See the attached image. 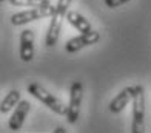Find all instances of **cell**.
Returning <instances> with one entry per match:
<instances>
[{
    "label": "cell",
    "instance_id": "cell-1",
    "mask_svg": "<svg viewBox=\"0 0 151 133\" xmlns=\"http://www.w3.org/2000/svg\"><path fill=\"white\" fill-rule=\"evenodd\" d=\"M73 0H57V5L54 6V12L51 16V23L50 28L46 31V37H45V44L46 47H54L59 40L60 31H62V23H63V19L68 12Z\"/></svg>",
    "mask_w": 151,
    "mask_h": 133
},
{
    "label": "cell",
    "instance_id": "cell-2",
    "mask_svg": "<svg viewBox=\"0 0 151 133\" xmlns=\"http://www.w3.org/2000/svg\"><path fill=\"white\" fill-rule=\"evenodd\" d=\"M26 90H28V93L31 96H34L36 99H39L43 105H46L51 111H54V113H57V115H66V105H65V104L62 102L59 97L51 94L48 90H45L40 84L31 82V84H28Z\"/></svg>",
    "mask_w": 151,
    "mask_h": 133
},
{
    "label": "cell",
    "instance_id": "cell-3",
    "mask_svg": "<svg viewBox=\"0 0 151 133\" xmlns=\"http://www.w3.org/2000/svg\"><path fill=\"white\" fill-rule=\"evenodd\" d=\"M136 92L133 96V122L131 132L133 133H143L145 132V90L142 85H134Z\"/></svg>",
    "mask_w": 151,
    "mask_h": 133
},
{
    "label": "cell",
    "instance_id": "cell-4",
    "mask_svg": "<svg viewBox=\"0 0 151 133\" xmlns=\"http://www.w3.org/2000/svg\"><path fill=\"white\" fill-rule=\"evenodd\" d=\"M83 99V84L80 81H74L70 88V102L66 105V121L76 124L80 115V105Z\"/></svg>",
    "mask_w": 151,
    "mask_h": 133
},
{
    "label": "cell",
    "instance_id": "cell-5",
    "mask_svg": "<svg viewBox=\"0 0 151 133\" xmlns=\"http://www.w3.org/2000/svg\"><path fill=\"white\" fill-rule=\"evenodd\" d=\"M52 12H54V6L52 5L42 6V8H31V9L12 14V16H11V23L14 26H22V25H26L29 22H34V20L51 17Z\"/></svg>",
    "mask_w": 151,
    "mask_h": 133
},
{
    "label": "cell",
    "instance_id": "cell-6",
    "mask_svg": "<svg viewBox=\"0 0 151 133\" xmlns=\"http://www.w3.org/2000/svg\"><path fill=\"white\" fill-rule=\"evenodd\" d=\"M99 40H100V33L99 31L91 30L88 33H80V36H76L65 44V51L70 53V54L77 53V51L83 50L86 47H91L94 44H97Z\"/></svg>",
    "mask_w": 151,
    "mask_h": 133
},
{
    "label": "cell",
    "instance_id": "cell-7",
    "mask_svg": "<svg viewBox=\"0 0 151 133\" xmlns=\"http://www.w3.org/2000/svg\"><path fill=\"white\" fill-rule=\"evenodd\" d=\"M34 31L26 28L20 33V50L19 56L23 62H31L34 59Z\"/></svg>",
    "mask_w": 151,
    "mask_h": 133
},
{
    "label": "cell",
    "instance_id": "cell-8",
    "mask_svg": "<svg viewBox=\"0 0 151 133\" xmlns=\"http://www.w3.org/2000/svg\"><path fill=\"white\" fill-rule=\"evenodd\" d=\"M29 110H31V104H29L28 101H25V99L19 101V104H17L16 108H14V113L11 115L9 121H8L9 130L17 132V130L22 129V125H23V122H25V118L28 116Z\"/></svg>",
    "mask_w": 151,
    "mask_h": 133
},
{
    "label": "cell",
    "instance_id": "cell-9",
    "mask_svg": "<svg viewBox=\"0 0 151 133\" xmlns=\"http://www.w3.org/2000/svg\"><path fill=\"white\" fill-rule=\"evenodd\" d=\"M136 92V87H125L119 94H116V97L109 102V111L111 113H120V111L128 105L129 101H133V96Z\"/></svg>",
    "mask_w": 151,
    "mask_h": 133
},
{
    "label": "cell",
    "instance_id": "cell-10",
    "mask_svg": "<svg viewBox=\"0 0 151 133\" xmlns=\"http://www.w3.org/2000/svg\"><path fill=\"white\" fill-rule=\"evenodd\" d=\"M65 17L68 20V23H70L71 26H74L76 30L80 31V33H88V31L93 30L91 23L88 22V20L82 16L80 12H77V11H68Z\"/></svg>",
    "mask_w": 151,
    "mask_h": 133
},
{
    "label": "cell",
    "instance_id": "cell-11",
    "mask_svg": "<svg viewBox=\"0 0 151 133\" xmlns=\"http://www.w3.org/2000/svg\"><path fill=\"white\" fill-rule=\"evenodd\" d=\"M20 101V92L19 90H11V92L3 97V101L0 102V113H8L14 108Z\"/></svg>",
    "mask_w": 151,
    "mask_h": 133
},
{
    "label": "cell",
    "instance_id": "cell-12",
    "mask_svg": "<svg viewBox=\"0 0 151 133\" xmlns=\"http://www.w3.org/2000/svg\"><path fill=\"white\" fill-rule=\"evenodd\" d=\"M12 6H31V8H42V6H50V0H9Z\"/></svg>",
    "mask_w": 151,
    "mask_h": 133
},
{
    "label": "cell",
    "instance_id": "cell-13",
    "mask_svg": "<svg viewBox=\"0 0 151 133\" xmlns=\"http://www.w3.org/2000/svg\"><path fill=\"white\" fill-rule=\"evenodd\" d=\"M104 2H105V6H108V8L114 9V8H119V6L128 3L129 0H104Z\"/></svg>",
    "mask_w": 151,
    "mask_h": 133
},
{
    "label": "cell",
    "instance_id": "cell-14",
    "mask_svg": "<svg viewBox=\"0 0 151 133\" xmlns=\"http://www.w3.org/2000/svg\"><path fill=\"white\" fill-rule=\"evenodd\" d=\"M54 132H56V133H65L66 130H65L63 127H57V129H56V130H54Z\"/></svg>",
    "mask_w": 151,
    "mask_h": 133
},
{
    "label": "cell",
    "instance_id": "cell-15",
    "mask_svg": "<svg viewBox=\"0 0 151 133\" xmlns=\"http://www.w3.org/2000/svg\"><path fill=\"white\" fill-rule=\"evenodd\" d=\"M0 2H9V0H0Z\"/></svg>",
    "mask_w": 151,
    "mask_h": 133
}]
</instances>
